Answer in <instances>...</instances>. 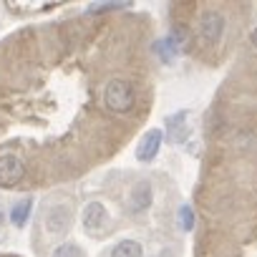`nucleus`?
I'll use <instances>...</instances> for the list:
<instances>
[{
	"instance_id": "f8f14e48",
	"label": "nucleus",
	"mask_w": 257,
	"mask_h": 257,
	"mask_svg": "<svg viewBox=\"0 0 257 257\" xmlns=\"http://www.w3.org/2000/svg\"><path fill=\"white\" fill-rule=\"evenodd\" d=\"M179 227H182V232H192V227H194V209L189 204H182V209H179Z\"/></svg>"
},
{
	"instance_id": "f257e3e1",
	"label": "nucleus",
	"mask_w": 257,
	"mask_h": 257,
	"mask_svg": "<svg viewBox=\"0 0 257 257\" xmlns=\"http://www.w3.org/2000/svg\"><path fill=\"white\" fill-rule=\"evenodd\" d=\"M134 86L123 81V78H111L103 88V103L106 108H111L113 113H128L134 108Z\"/></svg>"
},
{
	"instance_id": "423d86ee",
	"label": "nucleus",
	"mask_w": 257,
	"mask_h": 257,
	"mask_svg": "<svg viewBox=\"0 0 257 257\" xmlns=\"http://www.w3.org/2000/svg\"><path fill=\"white\" fill-rule=\"evenodd\" d=\"M202 41L204 43H219L222 33H224V16L217 11H209L202 16V26H199Z\"/></svg>"
},
{
	"instance_id": "7ed1b4c3",
	"label": "nucleus",
	"mask_w": 257,
	"mask_h": 257,
	"mask_svg": "<svg viewBox=\"0 0 257 257\" xmlns=\"http://www.w3.org/2000/svg\"><path fill=\"white\" fill-rule=\"evenodd\" d=\"M23 177H26V164L18 157L13 154L0 157V187H16Z\"/></svg>"
},
{
	"instance_id": "ddd939ff",
	"label": "nucleus",
	"mask_w": 257,
	"mask_h": 257,
	"mask_svg": "<svg viewBox=\"0 0 257 257\" xmlns=\"http://www.w3.org/2000/svg\"><path fill=\"white\" fill-rule=\"evenodd\" d=\"M249 41H252V46H254V48H257V26H254V28H252V36H249Z\"/></svg>"
},
{
	"instance_id": "20e7f679",
	"label": "nucleus",
	"mask_w": 257,
	"mask_h": 257,
	"mask_svg": "<svg viewBox=\"0 0 257 257\" xmlns=\"http://www.w3.org/2000/svg\"><path fill=\"white\" fill-rule=\"evenodd\" d=\"M106 219H108V212H106V207H103L101 202H88V204L83 207L81 224H83V229H86L88 234H98V232L103 229Z\"/></svg>"
},
{
	"instance_id": "39448f33",
	"label": "nucleus",
	"mask_w": 257,
	"mask_h": 257,
	"mask_svg": "<svg viewBox=\"0 0 257 257\" xmlns=\"http://www.w3.org/2000/svg\"><path fill=\"white\" fill-rule=\"evenodd\" d=\"M126 207H128V212H132V214L147 212L152 207V184L144 182V179L137 182L132 187V192H128V197H126Z\"/></svg>"
},
{
	"instance_id": "f03ea898",
	"label": "nucleus",
	"mask_w": 257,
	"mask_h": 257,
	"mask_svg": "<svg viewBox=\"0 0 257 257\" xmlns=\"http://www.w3.org/2000/svg\"><path fill=\"white\" fill-rule=\"evenodd\" d=\"M43 224L48 234H66L71 229V207L68 204H51L43 214Z\"/></svg>"
},
{
	"instance_id": "9b49d317",
	"label": "nucleus",
	"mask_w": 257,
	"mask_h": 257,
	"mask_svg": "<svg viewBox=\"0 0 257 257\" xmlns=\"http://www.w3.org/2000/svg\"><path fill=\"white\" fill-rule=\"evenodd\" d=\"M51 257H86V254H83V249H81L76 242H63V244H58V247L53 249Z\"/></svg>"
},
{
	"instance_id": "9d476101",
	"label": "nucleus",
	"mask_w": 257,
	"mask_h": 257,
	"mask_svg": "<svg viewBox=\"0 0 257 257\" xmlns=\"http://www.w3.org/2000/svg\"><path fill=\"white\" fill-rule=\"evenodd\" d=\"M31 207H33V199H31V197H28V199H21V202L11 209V222H13L16 227H23V224L28 222Z\"/></svg>"
},
{
	"instance_id": "1a4fd4ad",
	"label": "nucleus",
	"mask_w": 257,
	"mask_h": 257,
	"mask_svg": "<svg viewBox=\"0 0 257 257\" xmlns=\"http://www.w3.org/2000/svg\"><path fill=\"white\" fill-rule=\"evenodd\" d=\"M111 257H144V249L137 239H121L113 244Z\"/></svg>"
},
{
	"instance_id": "0eeeda50",
	"label": "nucleus",
	"mask_w": 257,
	"mask_h": 257,
	"mask_svg": "<svg viewBox=\"0 0 257 257\" xmlns=\"http://www.w3.org/2000/svg\"><path fill=\"white\" fill-rule=\"evenodd\" d=\"M159 147H162V132L159 128H149V132L142 137L139 147H137V159L139 162H152L159 154Z\"/></svg>"
},
{
	"instance_id": "6e6552de",
	"label": "nucleus",
	"mask_w": 257,
	"mask_h": 257,
	"mask_svg": "<svg viewBox=\"0 0 257 257\" xmlns=\"http://www.w3.org/2000/svg\"><path fill=\"white\" fill-rule=\"evenodd\" d=\"M167 134H169V139L174 144H182L187 139V113L184 111H179V113L167 118Z\"/></svg>"
}]
</instances>
